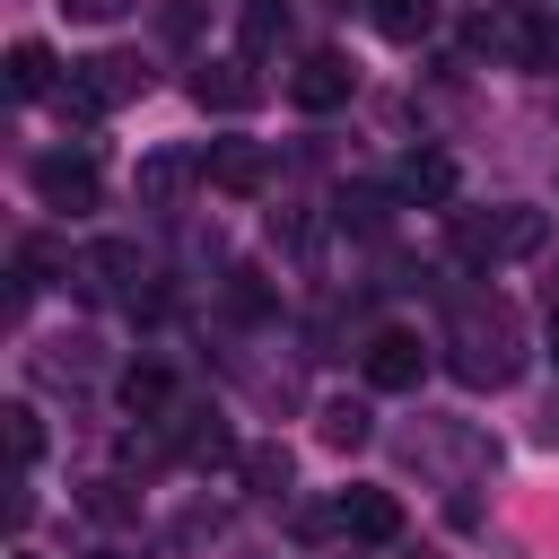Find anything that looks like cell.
I'll use <instances>...</instances> for the list:
<instances>
[{
	"instance_id": "1",
	"label": "cell",
	"mask_w": 559,
	"mask_h": 559,
	"mask_svg": "<svg viewBox=\"0 0 559 559\" xmlns=\"http://www.w3.org/2000/svg\"><path fill=\"white\" fill-rule=\"evenodd\" d=\"M445 367L472 384V393H498L524 376V323L507 297H463L454 323H445Z\"/></svg>"
},
{
	"instance_id": "2",
	"label": "cell",
	"mask_w": 559,
	"mask_h": 559,
	"mask_svg": "<svg viewBox=\"0 0 559 559\" xmlns=\"http://www.w3.org/2000/svg\"><path fill=\"white\" fill-rule=\"evenodd\" d=\"M550 245V218L507 201V210H454V253L463 262H533Z\"/></svg>"
},
{
	"instance_id": "3",
	"label": "cell",
	"mask_w": 559,
	"mask_h": 559,
	"mask_svg": "<svg viewBox=\"0 0 559 559\" xmlns=\"http://www.w3.org/2000/svg\"><path fill=\"white\" fill-rule=\"evenodd\" d=\"M70 280H79V297H96V306H114V297L140 306V245H131V236H96V245H79Z\"/></svg>"
},
{
	"instance_id": "4",
	"label": "cell",
	"mask_w": 559,
	"mask_h": 559,
	"mask_svg": "<svg viewBox=\"0 0 559 559\" xmlns=\"http://www.w3.org/2000/svg\"><path fill=\"white\" fill-rule=\"evenodd\" d=\"M96 192H105L96 157H70V148L35 157V201H44V210H96Z\"/></svg>"
},
{
	"instance_id": "5",
	"label": "cell",
	"mask_w": 559,
	"mask_h": 559,
	"mask_svg": "<svg viewBox=\"0 0 559 559\" xmlns=\"http://www.w3.org/2000/svg\"><path fill=\"white\" fill-rule=\"evenodd\" d=\"M358 367H367V384H376V393H419L428 349H419V332H376V341L358 349Z\"/></svg>"
},
{
	"instance_id": "6",
	"label": "cell",
	"mask_w": 559,
	"mask_h": 559,
	"mask_svg": "<svg viewBox=\"0 0 559 559\" xmlns=\"http://www.w3.org/2000/svg\"><path fill=\"white\" fill-rule=\"evenodd\" d=\"M253 96H262V79H253V61H245V52H227V61H201V70H192V105H201V114H245Z\"/></svg>"
},
{
	"instance_id": "7",
	"label": "cell",
	"mask_w": 559,
	"mask_h": 559,
	"mask_svg": "<svg viewBox=\"0 0 559 559\" xmlns=\"http://www.w3.org/2000/svg\"><path fill=\"white\" fill-rule=\"evenodd\" d=\"M349 87H358V70H349L341 52H306V61L288 70V96H297L306 114H332V105H349Z\"/></svg>"
},
{
	"instance_id": "8",
	"label": "cell",
	"mask_w": 559,
	"mask_h": 559,
	"mask_svg": "<svg viewBox=\"0 0 559 559\" xmlns=\"http://www.w3.org/2000/svg\"><path fill=\"white\" fill-rule=\"evenodd\" d=\"M70 79H79V96H87L96 114H105V105H131V96L148 87V70H140L131 52H96V61H79Z\"/></svg>"
},
{
	"instance_id": "9",
	"label": "cell",
	"mask_w": 559,
	"mask_h": 559,
	"mask_svg": "<svg viewBox=\"0 0 559 559\" xmlns=\"http://www.w3.org/2000/svg\"><path fill=\"white\" fill-rule=\"evenodd\" d=\"M201 183H210V192H236V201H245V192H262V183H271V157H262L253 140H218V148L201 157Z\"/></svg>"
},
{
	"instance_id": "10",
	"label": "cell",
	"mask_w": 559,
	"mask_h": 559,
	"mask_svg": "<svg viewBox=\"0 0 559 559\" xmlns=\"http://www.w3.org/2000/svg\"><path fill=\"white\" fill-rule=\"evenodd\" d=\"M332 524L358 533V542H393V533H402V498H393V489H341V498H332Z\"/></svg>"
},
{
	"instance_id": "11",
	"label": "cell",
	"mask_w": 559,
	"mask_h": 559,
	"mask_svg": "<svg viewBox=\"0 0 559 559\" xmlns=\"http://www.w3.org/2000/svg\"><path fill=\"white\" fill-rule=\"evenodd\" d=\"M393 192H402V201H419V210H445V201H454V157L411 148V157H402V175H393Z\"/></svg>"
},
{
	"instance_id": "12",
	"label": "cell",
	"mask_w": 559,
	"mask_h": 559,
	"mask_svg": "<svg viewBox=\"0 0 559 559\" xmlns=\"http://www.w3.org/2000/svg\"><path fill=\"white\" fill-rule=\"evenodd\" d=\"M9 96L17 105H35V96H61V61H52V44H9Z\"/></svg>"
},
{
	"instance_id": "13",
	"label": "cell",
	"mask_w": 559,
	"mask_h": 559,
	"mask_svg": "<svg viewBox=\"0 0 559 559\" xmlns=\"http://www.w3.org/2000/svg\"><path fill=\"white\" fill-rule=\"evenodd\" d=\"M114 393H122V411H131V419H166V411H175V376H166L157 358H131Z\"/></svg>"
},
{
	"instance_id": "14",
	"label": "cell",
	"mask_w": 559,
	"mask_h": 559,
	"mask_svg": "<svg viewBox=\"0 0 559 559\" xmlns=\"http://www.w3.org/2000/svg\"><path fill=\"white\" fill-rule=\"evenodd\" d=\"M166 428H175V454L183 463H227L236 454L227 428H218V411H166Z\"/></svg>"
},
{
	"instance_id": "15",
	"label": "cell",
	"mask_w": 559,
	"mask_h": 559,
	"mask_svg": "<svg viewBox=\"0 0 559 559\" xmlns=\"http://www.w3.org/2000/svg\"><path fill=\"white\" fill-rule=\"evenodd\" d=\"M367 17H376L384 44H419L437 26V0H367Z\"/></svg>"
},
{
	"instance_id": "16",
	"label": "cell",
	"mask_w": 559,
	"mask_h": 559,
	"mask_svg": "<svg viewBox=\"0 0 559 559\" xmlns=\"http://www.w3.org/2000/svg\"><path fill=\"white\" fill-rule=\"evenodd\" d=\"M236 472H245V489H253V498H288V445H245V454H236Z\"/></svg>"
},
{
	"instance_id": "17",
	"label": "cell",
	"mask_w": 559,
	"mask_h": 559,
	"mask_svg": "<svg viewBox=\"0 0 559 559\" xmlns=\"http://www.w3.org/2000/svg\"><path fill=\"white\" fill-rule=\"evenodd\" d=\"M332 210H341V227H358V236H384V218H393V192H376V183H349Z\"/></svg>"
},
{
	"instance_id": "18",
	"label": "cell",
	"mask_w": 559,
	"mask_h": 559,
	"mask_svg": "<svg viewBox=\"0 0 559 559\" xmlns=\"http://www.w3.org/2000/svg\"><path fill=\"white\" fill-rule=\"evenodd\" d=\"M192 175H201V166H192V157H175V148H157V157H148V166H140V201H175V192H183V183H192Z\"/></svg>"
},
{
	"instance_id": "19",
	"label": "cell",
	"mask_w": 559,
	"mask_h": 559,
	"mask_svg": "<svg viewBox=\"0 0 559 559\" xmlns=\"http://www.w3.org/2000/svg\"><path fill=\"white\" fill-rule=\"evenodd\" d=\"M0 419H9V463H17V480H26L35 454H44V419H35V402H9Z\"/></svg>"
},
{
	"instance_id": "20",
	"label": "cell",
	"mask_w": 559,
	"mask_h": 559,
	"mask_svg": "<svg viewBox=\"0 0 559 559\" xmlns=\"http://www.w3.org/2000/svg\"><path fill=\"white\" fill-rule=\"evenodd\" d=\"M367 428H376V419H367V402H332V411H323V445H332V454H358V445H367Z\"/></svg>"
},
{
	"instance_id": "21",
	"label": "cell",
	"mask_w": 559,
	"mask_h": 559,
	"mask_svg": "<svg viewBox=\"0 0 559 559\" xmlns=\"http://www.w3.org/2000/svg\"><path fill=\"white\" fill-rule=\"evenodd\" d=\"M271 306H280V297L262 288V271H227V314H236V323H262Z\"/></svg>"
},
{
	"instance_id": "22",
	"label": "cell",
	"mask_w": 559,
	"mask_h": 559,
	"mask_svg": "<svg viewBox=\"0 0 559 559\" xmlns=\"http://www.w3.org/2000/svg\"><path fill=\"white\" fill-rule=\"evenodd\" d=\"M271 44H288V9L280 0H245V52H271Z\"/></svg>"
},
{
	"instance_id": "23",
	"label": "cell",
	"mask_w": 559,
	"mask_h": 559,
	"mask_svg": "<svg viewBox=\"0 0 559 559\" xmlns=\"http://www.w3.org/2000/svg\"><path fill=\"white\" fill-rule=\"evenodd\" d=\"M79 507H87V515H96V524H122V515H131V507H140V498H131V489H122V480H96V489H87V498H79Z\"/></svg>"
},
{
	"instance_id": "24",
	"label": "cell",
	"mask_w": 559,
	"mask_h": 559,
	"mask_svg": "<svg viewBox=\"0 0 559 559\" xmlns=\"http://www.w3.org/2000/svg\"><path fill=\"white\" fill-rule=\"evenodd\" d=\"M61 9H70V17H87V26H114L131 0H61Z\"/></svg>"
},
{
	"instance_id": "25",
	"label": "cell",
	"mask_w": 559,
	"mask_h": 559,
	"mask_svg": "<svg viewBox=\"0 0 559 559\" xmlns=\"http://www.w3.org/2000/svg\"><path fill=\"white\" fill-rule=\"evenodd\" d=\"M201 26V0H166V35H192Z\"/></svg>"
},
{
	"instance_id": "26",
	"label": "cell",
	"mask_w": 559,
	"mask_h": 559,
	"mask_svg": "<svg viewBox=\"0 0 559 559\" xmlns=\"http://www.w3.org/2000/svg\"><path fill=\"white\" fill-rule=\"evenodd\" d=\"M550 358H559V314H550Z\"/></svg>"
},
{
	"instance_id": "27",
	"label": "cell",
	"mask_w": 559,
	"mask_h": 559,
	"mask_svg": "<svg viewBox=\"0 0 559 559\" xmlns=\"http://www.w3.org/2000/svg\"><path fill=\"white\" fill-rule=\"evenodd\" d=\"M87 559H122V550H87Z\"/></svg>"
},
{
	"instance_id": "28",
	"label": "cell",
	"mask_w": 559,
	"mask_h": 559,
	"mask_svg": "<svg viewBox=\"0 0 559 559\" xmlns=\"http://www.w3.org/2000/svg\"><path fill=\"white\" fill-rule=\"evenodd\" d=\"M17 559H26V550H17Z\"/></svg>"
}]
</instances>
